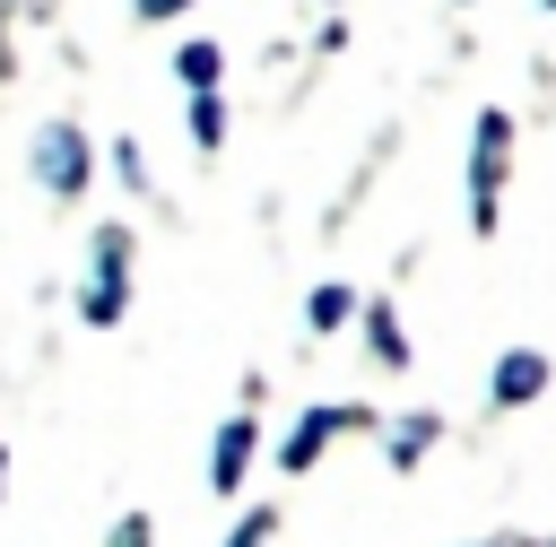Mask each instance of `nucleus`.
<instances>
[{"label":"nucleus","mask_w":556,"mask_h":547,"mask_svg":"<svg viewBox=\"0 0 556 547\" xmlns=\"http://www.w3.org/2000/svg\"><path fill=\"white\" fill-rule=\"evenodd\" d=\"M547 9H556V0H547Z\"/></svg>","instance_id":"f3484780"},{"label":"nucleus","mask_w":556,"mask_h":547,"mask_svg":"<svg viewBox=\"0 0 556 547\" xmlns=\"http://www.w3.org/2000/svg\"><path fill=\"white\" fill-rule=\"evenodd\" d=\"M113 547H156V521H148V512H122V521H113Z\"/></svg>","instance_id":"4468645a"},{"label":"nucleus","mask_w":556,"mask_h":547,"mask_svg":"<svg viewBox=\"0 0 556 547\" xmlns=\"http://www.w3.org/2000/svg\"><path fill=\"white\" fill-rule=\"evenodd\" d=\"M504 156H513V113H478L469 122V234H495V191H504Z\"/></svg>","instance_id":"f03ea898"},{"label":"nucleus","mask_w":556,"mask_h":547,"mask_svg":"<svg viewBox=\"0 0 556 547\" xmlns=\"http://www.w3.org/2000/svg\"><path fill=\"white\" fill-rule=\"evenodd\" d=\"M191 139H200V156H217L226 148V96L208 87V96H191Z\"/></svg>","instance_id":"9b49d317"},{"label":"nucleus","mask_w":556,"mask_h":547,"mask_svg":"<svg viewBox=\"0 0 556 547\" xmlns=\"http://www.w3.org/2000/svg\"><path fill=\"white\" fill-rule=\"evenodd\" d=\"M113 174H122L130 191H148V165H139V139H113Z\"/></svg>","instance_id":"ddd939ff"},{"label":"nucleus","mask_w":556,"mask_h":547,"mask_svg":"<svg viewBox=\"0 0 556 547\" xmlns=\"http://www.w3.org/2000/svg\"><path fill=\"white\" fill-rule=\"evenodd\" d=\"M182 9H191V0H130V17H139V26H165V17H182Z\"/></svg>","instance_id":"2eb2a0df"},{"label":"nucleus","mask_w":556,"mask_h":547,"mask_svg":"<svg viewBox=\"0 0 556 547\" xmlns=\"http://www.w3.org/2000/svg\"><path fill=\"white\" fill-rule=\"evenodd\" d=\"M87 174H96L87 130H78V122H43V130H35V182H43L52 200H78V191H87Z\"/></svg>","instance_id":"7ed1b4c3"},{"label":"nucleus","mask_w":556,"mask_h":547,"mask_svg":"<svg viewBox=\"0 0 556 547\" xmlns=\"http://www.w3.org/2000/svg\"><path fill=\"white\" fill-rule=\"evenodd\" d=\"M348 313H356V287H339V278H321V287L304 295V321H313V330H339Z\"/></svg>","instance_id":"9d476101"},{"label":"nucleus","mask_w":556,"mask_h":547,"mask_svg":"<svg viewBox=\"0 0 556 547\" xmlns=\"http://www.w3.org/2000/svg\"><path fill=\"white\" fill-rule=\"evenodd\" d=\"M348 425H365V408H304V417H295V434L278 443V469H313V460H321V443H330V434H348Z\"/></svg>","instance_id":"20e7f679"},{"label":"nucleus","mask_w":556,"mask_h":547,"mask_svg":"<svg viewBox=\"0 0 556 547\" xmlns=\"http://www.w3.org/2000/svg\"><path fill=\"white\" fill-rule=\"evenodd\" d=\"M356 313H365V347L400 373V365H408V330H400V313H391V304H356Z\"/></svg>","instance_id":"6e6552de"},{"label":"nucleus","mask_w":556,"mask_h":547,"mask_svg":"<svg viewBox=\"0 0 556 547\" xmlns=\"http://www.w3.org/2000/svg\"><path fill=\"white\" fill-rule=\"evenodd\" d=\"M130 313V226H96L87 234V278H78V321L113 330Z\"/></svg>","instance_id":"f257e3e1"},{"label":"nucleus","mask_w":556,"mask_h":547,"mask_svg":"<svg viewBox=\"0 0 556 547\" xmlns=\"http://www.w3.org/2000/svg\"><path fill=\"white\" fill-rule=\"evenodd\" d=\"M269 530H278V512H269V504H252V512H243V521L226 530V547H261Z\"/></svg>","instance_id":"f8f14e48"},{"label":"nucleus","mask_w":556,"mask_h":547,"mask_svg":"<svg viewBox=\"0 0 556 547\" xmlns=\"http://www.w3.org/2000/svg\"><path fill=\"white\" fill-rule=\"evenodd\" d=\"M252 443H261V425H252V417H226V425H217V451H208V486H217V495H235V486H243Z\"/></svg>","instance_id":"423d86ee"},{"label":"nucleus","mask_w":556,"mask_h":547,"mask_svg":"<svg viewBox=\"0 0 556 547\" xmlns=\"http://www.w3.org/2000/svg\"><path fill=\"white\" fill-rule=\"evenodd\" d=\"M174 78H182V87H191V96H208V87H217V78H226V52H217V43H208V35H191V43H182V52H174Z\"/></svg>","instance_id":"0eeeda50"},{"label":"nucleus","mask_w":556,"mask_h":547,"mask_svg":"<svg viewBox=\"0 0 556 547\" xmlns=\"http://www.w3.org/2000/svg\"><path fill=\"white\" fill-rule=\"evenodd\" d=\"M0 486H9V443H0Z\"/></svg>","instance_id":"dca6fc26"},{"label":"nucleus","mask_w":556,"mask_h":547,"mask_svg":"<svg viewBox=\"0 0 556 547\" xmlns=\"http://www.w3.org/2000/svg\"><path fill=\"white\" fill-rule=\"evenodd\" d=\"M426 443H434V417H426V408H417V417H400V425H382L391 469H417V460H426Z\"/></svg>","instance_id":"1a4fd4ad"},{"label":"nucleus","mask_w":556,"mask_h":547,"mask_svg":"<svg viewBox=\"0 0 556 547\" xmlns=\"http://www.w3.org/2000/svg\"><path fill=\"white\" fill-rule=\"evenodd\" d=\"M486 391H495V408H521V399H539V391H547V356H539V347H504Z\"/></svg>","instance_id":"39448f33"}]
</instances>
